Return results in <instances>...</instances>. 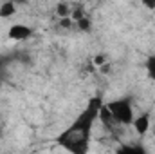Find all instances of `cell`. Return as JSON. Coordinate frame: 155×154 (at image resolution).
<instances>
[{"instance_id": "cell-2", "label": "cell", "mask_w": 155, "mask_h": 154, "mask_svg": "<svg viewBox=\"0 0 155 154\" xmlns=\"http://www.w3.org/2000/svg\"><path fill=\"white\" fill-rule=\"evenodd\" d=\"M116 154H146V151L139 143H123V145H119Z\"/></svg>"}, {"instance_id": "cell-1", "label": "cell", "mask_w": 155, "mask_h": 154, "mask_svg": "<svg viewBox=\"0 0 155 154\" xmlns=\"http://www.w3.org/2000/svg\"><path fill=\"white\" fill-rule=\"evenodd\" d=\"M103 102L99 96L92 98L87 107L56 136V145H60L69 154H88L94 131L97 127V116Z\"/></svg>"}]
</instances>
